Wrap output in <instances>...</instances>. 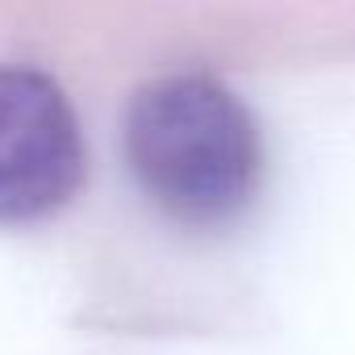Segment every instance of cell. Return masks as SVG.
I'll use <instances>...</instances> for the list:
<instances>
[{"instance_id":"obj_1","label":"cell","mask_w":355,"mask_h":355,"mask_svg":"<svg viewBox=\"0 0 355 355\" xmlns=\"http://www.w3.org/2000/svg\"><path fill=\"white\" fill-rule=\"evenodd\" d=\"M125 163L180 226H226L259 193L263 142L247 105L209 76H167L125 109Z\"/></svg>"},{"instance_id":"obj_2","label":"cell","mask_w":355,"mask_h":355,"mask_svg":"<svg viewBox=\"0 0 355 355\" xmlns=\"http://www.w3.org/2000/svg\"><path fill=\"white\" fill-rule=\"evenodd\" d=\"M80 175L84 142L59 84L30 67H0V226L63 209Z\"/></svg>"}]
</instances>
